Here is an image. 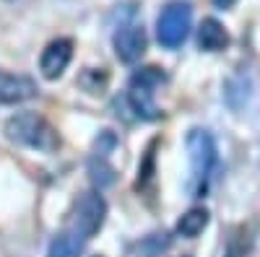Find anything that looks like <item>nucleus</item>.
<instances>
[{
    "instance_id": "nucleus-1",
    "label": "nucleus",
    "mask_w": 260,
    "mask_h": 257,
    "mask_svg": "<svg viewBox=\"0 0 260 257\" xmlns=\"http://www.w3.org/2000/svg\"><path fill=\"white\" fill-rule=\"evenodd\" d=\"M6 138L16 145L31 148L39 154L60 151V135L55 127L37 112H18L6 120Z\"/></svg>"
},
{
    "instance_id": "nucleus-2",
    "label": "nucleus",
    "mask_w": 260,
    "mask_h": 257,
    "mask_svg": "<svg viewBox=\"0 0 260 257\" xmlns=\"http://www.w3.org/2000/svg\"><path fill=\"white\" fill-rule=\"evenodd\" d=\"M187 154H190V169H192V182H195V195L203 198L208 187V179L213 174L216 164H219V148L208 130L203 127H192L185 138Z\"/></svg>"
},
{
    "instance_id": "nucleus-3",
    "label": "nucleus",
    "mask_w": 260,
    "mask_h": 257,
    "mask_svg": "<svg viewBox=\"0 0 260 257\" xmlns=\"http://www.w3.org/2000/svg\"><path fill=\"white\" fill-rule=\"evenodd\" d=\"M190 29H192V6L187 0H172L161 8L156 18V36L161 47L177 50L187 39Z\"/></svg>"
},
{
    "instance_id": "nucleus-4",
    "label": "nucleus",
    "mask_w": 260,
    "mask_h": 257,
    "mask_svg": "<svg viewBox=\"0 0 260 257\" xmlns=\"http://www.w3.org/2000/svg\"><path fill=\"white\" fill-rule=\"evenodd\" d=\"M107 218V203L99 192H83L73 213V234L78 239H91L99 234Z\"/></svg>"
},
{
    "instance_id": "nucleus-5",
    "label": "nucleus",
    "mask_w": 260,
    "mask_h": 257,
    "mask_svg": "<svg viewBox=\"0 0 260 257\" xmlns=\"http://www.w3.org/2000/svg\"><path fill=\"white\" fill-rule=\"evenodd\" d=\"M112 47H115V55L120 62L125 65H133L138 62L148 47V39H146V29L141 24H122L117 26V31L112 34Z\"/></svg>"
},
{
    "instance_id": "nucleus-6",
    "label": "nucleus",
    "mask_w": 260,
    "mask_h": 257,
    "mask_svg": "<svg viewBox=\"0 0 260 257\" xmlns=\"http://www.w3.org/2000/svg\"><path fill=\"white\" fill-rule=\"evenodd\" d=\"M71 60H73V39L60 36L45 47V52L39 57V70L47 81H57L65 73V68L71 65Z\"/></svg>"
},
{
    "instance_id": "nucleus-7",
    "label": "nucleus",
    "mask_w": 260,
    "mask_h": 257,
    "mask_svg": "<svg viewBox=\"0 0 260 257\" xmlns=\"http://www.w3.org/2000/svg\"><path fill=\"white\" fill-rule=\"evenodd\" d=\"M37 96V83L29 76L0 70V104H21Z\"/></svg>"
},
{
    "instance_id": "nucleus-8",
    "label": "nucleus",
    "mask_w": 260,
    "mask_h": 257,
    "mask_svg": "<svg viewBox=\"0 0 260 257\" xmlns=\"http://www.w3.org/2000/svg\"><path fill=\"white\" fill-rule=\"evenodd\" d=\"M198 47L203 52H221L229 47V34H226L221 21L203 18V24L198 29Z\"/></svg>"
},
{
    "instance_id": "nucleus-9",
    "label": "nucleus",
    "mask_w": 260,
    "mask_h": 257,
    "mask_svg": "<svg viewBox=\"0 0 260 257\" xmlns=\"http://www.w3.org/2000/svg\"><path fill=\"white\" fill-rule=\"evenodd\" d=\"M208 226V210L206 208H190L185 216L177 221V234L187 239H195Z\"/></svg>"
},
{
    "instance_id": "nucleus-10",
    "label": "nucleus",
    "mask_w": 260,
    "mask_h": 257,
    "mask_svg": "<svg viewBox=\"0 0 260 257\" xmlns=\"http://www.w3.org/2000/svg\"><path fill=\"white\" fill-rule=\"evenodd\" d=\"M89 177H91L94 187L107 190V187H112V185L117 182V171H115V166L107 161V159L91 156V159H89Z\"/></svg>"
},
{
    "instance_id": "nucleus-11",
    "label": "nucleus",
    "mask_w": 260,
    "mask_h": 257,
    "mask_svg": "<svg viewBox=\"0 0 260 257\" xmlns=\"http://www.w3.org/2000/svg\"><path fill=\"white\" fill-rule=\"evenodd\" d=\"M107 83H110V76H107L104 68H86V70L81 73V78H78V86H81L86 94H91V96L104 94Z\"/></svg>"
},
{
    "instance_id": "nucleus-12",
    "label": "nucleus",
    "mask_w": 260,
    "mask_h": 257,
    "mask_svg": "<svg viewBox=\"0 0 260 257\" xmlns=\"http://www.w3.org/2000/svg\"><path fill=\"white\" fill-rule=\"evenodd\" d=\"M47 257H81V239L76 234H60L50 242Z\"/></svg>"
},
{
    "instance_id": "nucleus-13",
    "label": "nucleus",
    "mask_w": 260,
    "mask_h": 257,
    "mask_svg": "<svg viewBox=\"0 0 260 257\" xmlns=\"http://www.w3.org/2000/svg\"><path fill=\"white\" fill-rule=\"evenodd\" d=\"M164 70L156 68V65H148V68H141L138 73H133V78H130V86H138V89H148L154 91L156 86L164 83Z\"/></svg>"
},
{
    "instance_id": "nucleus-14",
    "label": "nucleus",
    "mask_w": 260,
    "mask_h": 257,
    "mask_svg": "<svg viewBox=\"0 0 260 257\" xmlns=\"http://www.w3.org/2000/svg\"><path fill=\"white\" fill-rule=\"evenodd\" d=\"M115 145H117V135H115L112 130H102V133L96 135V140H94V156L107 159V154H110Z\"/></svg>"
},
{
    "instance_id": "nucleus-15",
    "label": "nucleus",
    "mask_w": 260,
    "mask_h": 257,
    "mask_svg": "<svg viewBox=\"0 0 260 257\" xmlns=\"http://www.w3.org/2000/svg\"><path fill=\"white\" fill-rule=\"evenodd\" d=\"M151 179H154V145L146 151V159L138 169V190H143V185L151 182Z\"/></svg>"
},
{
    "instance_id": "nucleus-16",
    "label": "nucleus",
    "mask_w": 260,
    "mask_h": 257,
    "mask_svg": "<svg viewBox=\"0 0 260 257\" xmlns=\"http://www.w3.org/2000/svg\"><path fill=\"white\" fill-rule=\"evenodd\" d=\"M237 3V0H213V6L216 8H221V11H226V8H232Z\"/></svg>"
},
{
    "instance_id": "nucleus-17",
    "label": "nucleus",
    "mask_w": 260,
    "mask_h": 257,
    "mask_svg": "<svg viewBox=\"0 0 260 257\" xmlns=\"http://www.w3.org/2000/svg\"><path fill=\"white\" fill-rule=\"evenodd\" d=\"M226 257H242V247L240 244H232L229 252H226Z\"/></svg>"
},
{
    "instance_id": "nucleus-18",
    "label": "nucleus",
    "mask_w": 260,
    "mask_h": 257,
    "mask_svg": "<svg viewBox=\"0 0 260 257\" xmlns=\"http://www.w3.org/2000/svg\"><path fill=\"white\" fill-rule=\"evenodd\" d=\"M96 257H104V254H96Z\"/></svg>"
}]
</instances>
